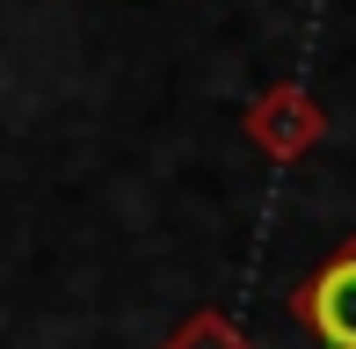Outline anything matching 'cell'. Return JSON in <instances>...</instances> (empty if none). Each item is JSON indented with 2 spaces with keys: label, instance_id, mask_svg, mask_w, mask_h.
Instances as JSON below:
<instances>
[{
  "label": "cell",
  "instance_id": "cell-1",
  "mask_svg": "<svg viewBox=\"0 0 356 349\" xmlns=\"http://www.w3.org/2000/svg\"><path fill=\"white\" fill-rule=\"evenodd\" d=\"M240 138L248 146H262L269 161H305V153L327 138V109H320V95L305 88V81H277V88H262L248 102V117H240Z\"/></svg>",
  "mask_w": 356,
  "mask_h": 349
},
{
  "label": "cell",
  "instance_id": "cell-2",
  "mask_svg": "<svg viewBox=\"0 0 356 349\" xmlns=\"http://www.w3.org/2000/svg\"><path fill=\"white\" fill-rule=\"evenodd\" d=\"M291 320L320 349H356V233L291 291Z\"/></svg>",
  "mask_w": 356,
  "mask_h": 349
},
{
  "label": "cell",
  "instance_id": "cell-3",
  "mask_svg": "<svg viewBox=\"0 0 356 349\" xmlns=\"http://www.w3.org/2000/svg\"><path fill=\"white\" fill-rule=\"evenodd\" d=\"M160 349H262V342H254V335H240L225 313L204 306V313H189L182 327H168V342H160Z\"/></svg>",
  "mask_w": 356,
  "mask_h": 349
}]
</instances>
